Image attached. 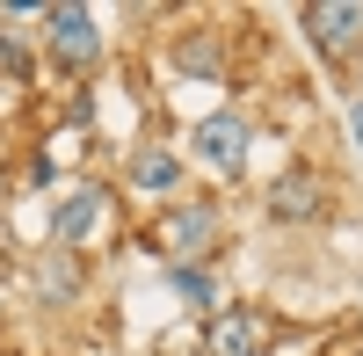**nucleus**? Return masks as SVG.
Segmentation results:
<instances>
[{
  "instance_id": "obj_4",
  "label": "nucleus",
  "mask_w": 363,
  "mask_h": 356,
  "mask_svg": "<svg viewBox=\"0 0 363 356\" xmlns=\"http://www.w3.org/2000/svg\"><path fill=\"white\" fill-rule=\"evenodd\" d=\"M102 218H109V189L95 182V189H73L66 204H58V218H51V240L58 247H87V240H95V233H102Z\"/></svg>"
},
{
  "instance_id": "obj_13",
  "label": "nucleus",
  "mask_w": 363,
  "mask_h": 356,
  "mask_svg": "<svg viewBox=\"0 0 363 356\" xmlns=\"http://www.w3.org/2000/svg\"><path fill=\"white\" fill-rule=\"evenodd\" d=\"M0 196H8V182H0Z\"/></svg>"
},
{
  "instance_id": "obj_2",
  "label": "nucleus",
  "mask_w": 363,
  "mask_h": 356,
  "mask_svg": "<svg viewBox=\"0 0 363 356\" xmlns=\"http://www.w3.org/2000/svg\"><path fill=\"white\" fill-rule=\"evenodd\" d=\"M44 44H51V58L66 73H87L102 58V29H95L87 8H44Z\"/></svg>"
},
{
  "instance_id": "obj_6",
  "label": "nucleus",
  "mask_w": 363,
  "mask_h": 356,
  "mask_svg": "<svg viewBox=\"0 0 363 356\" xmlns=\"http://www.w3.org/2000/svg\"><path fill=\"white\" fill-rule=\"evenodd\" d=\"M196 160L218 167V174H240L247 167V124L240 116H203L196 124Z\"/></svg>"
},
{
  "instance_id": "obj_10",
  "label": "nucleus",
  "mask_w": 363,
  "mask_h": 356,
  "mask_svg": "<svg viewBox=\"0 0 363 356\" xmlns=\"http://www.w3.org/2000/svg\"><path fill=\"white\" fill-rule=\"evenodd\" d=\"M174 66H182V73H218V37H211V29L182 37V44H174Z\"/></svg>"
},
{
  "instance_id": "obj_8",
  "label": "nucleus",
  "mask_w": 363,
  "mask_h": 356,
  "mask_svg": "<svg viewBox=\"0 0 363 356\" xmlns=\"http://www.w3.org/2000/svg\"><path fill=\"white\" fill-rule=\"evenodd\" d=\"M262 342V320L255 313H225V320H211V349L218 356H247Z\"/></svg>"
},
{
  "instance_id": "obj_3",
  "label": "nucleus",
  "mask_w": 363,
  "mask_h": 356,
  "mask_svg": "<svg viewBox=\"0 0 363 356\" xmlns=\"http://www.w3.org/2000/svg\"><path fill=\"white\" fill-rule=\"evenodd\" d=\"M211 240H218V204H174V211L160 218V247L174 262H196Z\"/></svg>"
},
{
  "instance_id": "obj_1",
  "label": "nucleus",
  "mask_w": 363,
  "mask_h": 356,
  "mask_svg": "<svg viewBox=\"0 0 363 356\" xmlns=\"http://www.w3.org/2000/svg\"><path fill=\"white\" fill-rule=\"evenodd\" d=\"M306 37H313V51L335 58V66L363 58V0H313L306 8Z\"/></svg>"
},
{
  "instance_id": "obj_11",
  "label": "nucleus",
  "mask_w": 363,
  "mask_h": 356,
  "mask_svg": "<svg viewBox=\"0 0 363 356\" xmlns=\"http://www.w3.org/2000/svg\"><path fill=\"white\" fill-rule=\"evenodd\" d=\"M167 284H174L182 299H189V306H203V313L218 306V284H211V277L196 269V262H174V269H167Z\"/></svg>"
},
{
  "instance_id": "obj_12",
  "label": "nucleus",
  "mask_w": 363,
  "mask_h": 356,
  "mask_svg": "<svg viewBox=\"0 0 363 356\" xmlns=\"http://www.w3.org/2000/svg\"><path fill=\"white\" fill-rule=\"evenodd\" d=\"M349 131H356V145H363V102H356V109H349Z\"/></svg>"
},
{
  "instance_id": "obj_5",
  "label": "nucleus",
  "mask_w": 363,
  "mask_h": 356,
  "mask_svg": "<svg viewBox=\"0 0 363 356\" xmlns=\"http://www.w3.org/2000/svg\"><path fill=\"white\" fill-rule=\"evenodd\" d=\"M320 204H327V182H320L313 167H291V174H277V182H269V218H284V226L320 218Z\"/></svg>"
},
{
  "instance_id": "obj_9",
  "label": "nucleus",
  "mask_w": 363,
  "mask_h": 356,
  "mask_svg": "<svg viewBox=\"0 0 363 356\" xmlns=\"http://www.w3.org/2000/svg\"><path fill=\"white\" fill-rule=\"evenodd\" d=\"M131 182H138V189H174V182H182V160L160 153V145H145V153H131Z\"/></svg>"
},
{
  "instance_id": "obj_7",
  "label": "nucleus",
  "mask_w": 363,
  "mask_h": 356,
  "mask_svg": "<svg viewBox=\"0 0 363 356\" xmlns=\"http://www.w3.org/2000/svg\"><path fill=\"white\" fill-rule=\"evenodd\" d=\"M80 291V262L66 255V247H51L44 262H37V299H51V306H66Z\"/></svg>"
}]
</instances>
